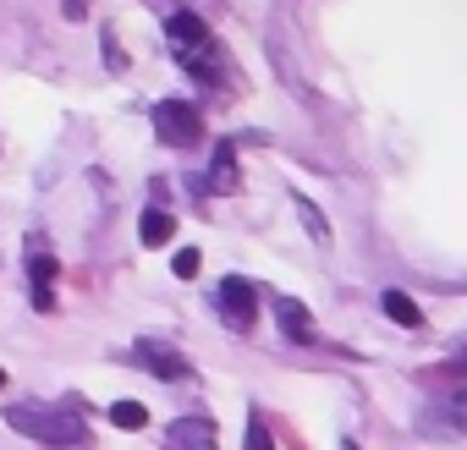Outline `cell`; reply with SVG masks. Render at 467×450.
Masks as SVG:
<instances>
[{"mask_svg": "<svg viewBox=\"0 0 467 450\" xmlns=\"http://www.w3.org/2000/svg\"><path fill=\"white\" fill-rule=\"evenodd\" d=\"M445 417H451V428H456V434H467V384L445 395Z\"/></svg>", "mask_w": 467, "mask_h": 450, "instance_id": "5bb4252c", "label": "cell"}, {"mask_svg": "<svg viewBox=\"0 0 467 450\" xmlns=\"http://www.w3.org/2000/svg\"><path fill=\"white\" fill-rule=\"evenodd\" d=\"M379 308H385V319H390V324H401V330H423V308H418L407 291H385V297H379Z\"/></svg>", "mask_w": 467, "mask_h": 450, "instance_id": "30bf717a", "label": "cell"}, {"mask_svg": "<svg viewBox=\"0 0 467 450\" xmlns=\"http://www.w3.org/2000/svg\"><path fill=\"white\" fill-rule=\"evenodd\" d=\"M6 417H12V428L34 434V439H45V445H67V450H78V445H83V423H78L72 412H61V406L23 401V406H12Z\"/></svg>", "mask_w": 467, "mask_h": 450, "instance_id": "7a4b0ae2", "label": "cell"}, {"mask_svg": "<svg viewBox=\"0 0 467 450\" xmlns=\"http://www.w3.org/2000/svg\"><path fill=\"white\" fill-rule=\"evenodd\" d=\"M198 264H203V259H198V248H182V253L171 259V270H176L182 281H192V275H198Z\"/></svg>", "mask_w": 467, "mask_h": 450, "instance_id": "9a60e30c", "label": "cell"}, {"mask_svg": "<svg viewBox=\"0 0 467 450\" xmlns=\"http://www.w3.org/2000/svg\"><path fill=\"white\" fill-rule=\"evenodd\" d=\"M456 368H462V373H467V346H462V352H456Z\"/></svg>", "mask_w": 467, "mask_h": 450, "instance_id": "d6986e66", "label": "cell"}, {"mask_svg": "<svg viewBox=\"0 0 467 450\" xmlns=\"http://www.w3.org/2000/svg\"><path fill=\"white\" fill-rule=\"evenodd\" d=\"M105 56H110V72H121V66H127V61H121V45H116V34H110V28H105Z\"/></svg>", "mask_w": 467, "mask_h": 450, "instance_id": "e0dca14e", "label": "cell"}, {"mask_svg": "<svg viewBox=\"0 0 467 450\" xmlns=\"http://www.w3.org/2000/svg\"><path fill=\"white\" fill-rule=\"evenodd\" d=\"M171 237H176V220H171L165 209H149V214H143V248H165Z\"/></svg>", "mask_w": 467, "mask_h": 450, "instance_id": "8fae6325", "label": "cell"}, {"mask_svg": "<svg viewBox=\"0 0 467 450\" xmlns=\"http://www.w3.org/2000/svg\"><path fill=\"white\" fill-rule=\"evenodd\" d=\"M165 450H214V423L209 417H176Z\"/></svg>", "mask_w": 467, "mask_h": 450, "instance_id": "52a82bcc", "label": "cell"}, {"mask_svg": "<svg viewBox=\"0 0 467 450\" xmlns=\"http://www.w3.org/2000/svg\"><path fill=\"white\" fill-rule=\"evenodd\" d=\"M297 214H303V225H308V231H314V242H330V220L308 203V198H297Z\"/></svg>", "mask_w": 467, "mask_h": 450, "instance_id": "4fadbf2b", "label": "cell"}, {"mask_svg": "<svg viewBox=\"0 0 467 450\" xmlns=\"http://www.w3.org/2000/svg\"><path fill=\"white\" fill-rule=\"evenodd\" d=\"M110 423H116V428H132V434H138V428L149 423V406H143V401H116V406H110Z\"/></svg>", "mask_w": 467, "mask_h": 450, "instance_id": "7c38bea8", "label": "cell"}, {"mask_svg": "<svg viewBox=\"0 0 467 450\" xmlns=\"http://www.w3.org/2000/svg\"><path fill=\"white\" fill-rule=\"evenodd\" d=\"M165 39H171V50H176V61L203 83V88H214V83H225V66H220V45H214V34L203 28V17L198 12H171L165 17Z\"/></svg>", "mask_w": 467, "mask_h": 450, "instance_id": "6da1fadb", "label": "cell"}, {"mask_svg": "<svg viewBox=\"0 0 467 450\" xmlns=\"http://www.w3.org/2000/svg\"><path fill=\"white\" fill-rule=\"evenodd\" d=\"M154 132H160V143H171V148H192V143L203 138V116H198L187 99H160V105H154Z\"/></svg>", "mask_w": 467, "mask_h": 450, "instance_id": "3957f363", "label": "cell"}, {"mask_svg": "<svg viewBox=\"0 0 467 450\" xmlns=\"http://www.w3.org/2000/svg\"><path fill=\"white\" fill-rule=\"evenodd\" d=\"M243 187V170H237V148L220 143L214 148V165H209V192H237Z\"/></svg>", "mask_w": 467, "mask_h": 450, "instance_id": "9c48e42d", "label": "cell"}, {"mask_svg": "<svg viewBox=\"0 0 467 450\" xmlns=\"http://www.w3.org/2000/svg\"><path fill=\"white\" fill-rule=\"evenodd\" d=\"M248 450H275V445H270V428H265V417H259V412L248 417Z\"/></svg>", "mask_w": 467, "mask_h": 450, "instance_id": "2e32d148", "label": "cell"}, {"mask_svg": "<svg viewBox=\"0 0 467 450\" xmlns=\"http://www.w3.org/2000/svg\"><path fill=\"white\" fill-rule=\"evenodd\" d=\"M28 302L39 313L56 308V253H45L39 237H28Z\"/></svg>", "mask_w": 467, "mask_h": 450, "instance_id": "5b68a950", "label": "cell"}, {"mask_svg": "<svg viewBox=\"0 0 467 450\" xmlns=\"http://www.w3.org/2000/svg\"><path fill=\"white\" fill-rule=\"evenodd\" d=\"M214 308H220V319L237 330V335H248V330H254V319H259V291H254L243 275H225V281H220V291H214Z\"/></svg>", "mask_w": 467, "mask_h": 450, "instance_id": "277c9868", "label": "cell"}, {"mask_svg": "<svg viewBox=\"0 0 467 450\" xmlns=\"http://www.w3.org/2000/svg\"><path fill=\"white\" fill-rule=\"evenodd\" d=\"M0 390H6V368H0Z\"/></svg>", "mask_w": 467, "mask_h": 450, "instance_id": "ffe728a7", "label": "cell"}, {"mask_svg": "<svg viewBox=\"0 0 467 450\" xmlns=\"http://www.w3.org/2000/svg\"><path fill=\"white\" fill-rule=\"evenodd\" d=\"M275 319H281L286 341H297V346H308V341H314V313H308L297 297H275Z\"/></svg>", "mask_w": 467, "mask_h": 450, "instance_id": "ba28073f", "label": "cell"}, {"mask_svg": "<svg viewBox=\"0 0 467 450\" xmlns=\"http://www.w3.org/2000/svg\"><path fill=\"white\" fill-rule=\"evenodd\" d=\"M67 6V23H88V0H61Z\"/></svg>", "mask_w": 467, "mask_h": 450, "instance_id": "ac0fdd59", "label": "cell"}, {"mask_svg": "<svg viewBox=\"0 0 467 450\" xmlns=\"http://www.w3.org/2000/svg\"><path fill=\"white\" fill-rule=\"evenodd\" d=\"M132 357L149 368V373H160V379H187L192 368H187V357L176 352V346H165V341H138L132 346Z\"/></svg>", "mask_w": 467, "mask_h": 450, "instance_id": "8992f818", "label": "cell"}]
</instances>
